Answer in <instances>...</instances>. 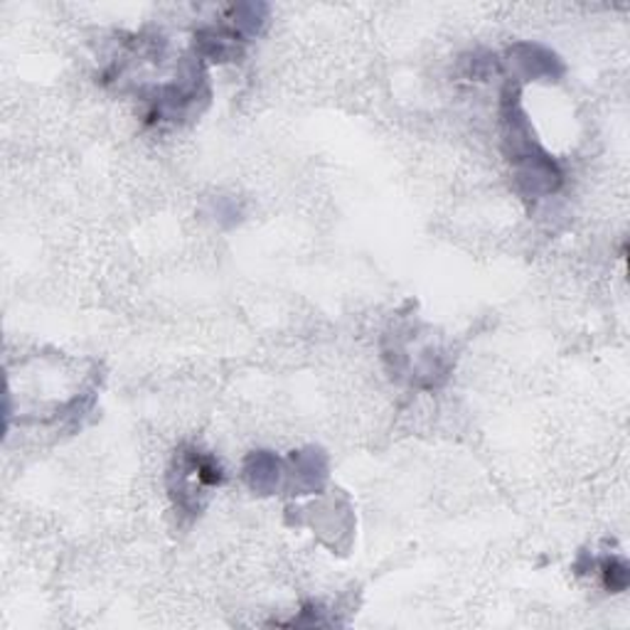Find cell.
I'll use <instances>...</instances> for the list:
<instances>
[{
	"label": "cell",
	"instance_id": "5b68a950",
	"mask_svg": "<svg viewBox=\"0 0 630 630\" xmlns=\"http://www.w3.org/2000/svg\"><path fill=\"white\" fill-rule=\"evenodd\" d=\"M245 42L235 28H203L195 33V52L197 59L235 62L241 57Z\"/></svg>",
	"mask_w": 630,
	"mask_h": 630
},
{
	"label": "cell",
	"instance_id": "277c9868",
	"mask_svg": "<svg viewBox=\"0 0 630 630\" xmlns=\"http://www.w3.org/2000/svg\"><path fill=\"white\" fill-rule=\"evenodd\" d=\"M291 490L296 496L321 492L328 482V456L321 448H303L291 454Z\"/></svg>",
	"mask_w": 630,
	"mask_h": 630
},
{
	"label": "cell",
	"instance_id": "6da1fadb",
	"mask_svg": "<svg viewBox=\"0 0 630 630\" xmlns=\"http://www.w3.org/2000/svg\"><path fill=\"white\" fill-rule=\"evenodd\" d=\"M502 129H506V151L520 195L524 199H540L560 191L564 183L562 167L534 139L528 111L520 101V87L512 82L502 89Z\"/></svg>",
	"mask_w": 630,
	"mask_h": 630
},
{
	"label": "cell",
	"instance_id": "52a82bcc",
	"mask_svg": "<svg viewBox=\"0 0 630 630\" xmlns=\"http://www.w3.org/2000/svg\"><path fill=\"white\" fill-rule=\"evenodd\" d=\"M229 20H232V28L245 40L257 37L261 30H264L267 20H269V6H264V3H237V6L229 8Z\"/></svg>",
	"mask_w": 630,
	"mask_h": 630
},
{
	"label": "cell",
	"instance_id": "8992f818",
	"mask_svg": "<svg viewBox=\"0 0 630 630\" xmlns=\"http://www.w3.org/2000/svg\"><path fill=\"white\" fill-rule=\"evenodd\" d=\"M281 458L271 450H254L245 458V480L259 496H274L283 478Z\"/></svg>",
	"mask_w": 630,
	"mask_h": 630
},
{
	"label": "cell",
	"instance_id": "7a4b0ae2",
	"mask_svg": "<svg viewBox=\"0 0 630 630\" xmlns=\"http://www.w3.org/2000/svg\"><path fill=\"white\" fill-rule=\"evenodd\" d=\"M225 468L213 454L197 446H183L175 454L167 486H171L175 508L195 518L205 508V490L225 486Z\"/></svg>",
	"mask_w": 630,
	"mask_h": 630
},
{
	"label": "cell",
	"instance_id": "3957f363",
	"mask_svg": "<svg viewBox=\"0 0 630 630\" xmlns=\"http://www.w3.org/2000/svg\"><path fill=\"white\" fill-rule=\"evenodd\" d=\"M508 57L510 67H514L522 79L560 82L566 72L560 55H554L550 47L537 45V42H514Z\"/></svg>",
	"mask_w": 630,
	"mask_h": 630
},
{
	"label": "cell",
	"instance_id": "ba28073f",
	"mask_svg": "<svg viewBox=\"0 0 630 630\" xmlns=\"http://www.w3.org/2000/svg\"><path fill=\"white\" fill-rule=\"evenodd\" d=\"M601 579L608 594H621L630 584V569L621 556H606L601 562Z\"/></svg>",
	"mask_w": 630,
	"mask_h": 630
}]
</instances>
